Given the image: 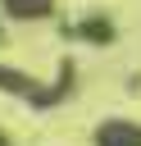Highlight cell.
<instances>
[{
    "label": "cell",
    "mask_w": 141,
    "mask_h": 146,
    "mask_svg": "<svg viewBox=\"0 0 141 146\" xmlns=\"http://www.w3.org/2000/svg\"><path fill=\"white\" fill-rule=\"evenodd\" d=\"M68 82H73V73H68V68H64V73H59V82H50V87H41V82H32V78H23V73L0 68V87H5V91H14L18 100H32V105H55V100L68 91Z\"/></svg>",
    "instance_id": "cell-1"
},
{
    "label": "cell",
    "mask_w": 141,
    "mask_h": 146,
    "mask_svg": "<svg viewBox=\"0 0 141 146\" xmlns=\"http://www.w3.org/2000/svg\"><path fill=\"white\" fill-rule=\"evenodd\" d=\"M96 146H141V123L109 119V123L96 128Z\"/></svg>",
    "instance_id": "cell-2"
},
{
    "label": "cell",
    "mask_w": 141,
    "mask_h": 146,
    "mask_svg": "<svg viewBox=\"0 0 141 146\" xmlns=\"http://www.w3.org/2000/svg\"><path fill=\"white\" fill-rule=\"evenodd\" d=\"M55 9V0H5V14L14 18H45Z\"/></svg>",
    "instance_id": "cell-3"
},
{
    "label": "cell",
    "mask_w": 141,
    "mask_h": 146,
    "mask_svg": "<svg viewBox=\"0 0 141 146\" xmlns=\"http://www.w3.org/2000/svg\"><path fill=\"white\" fill-rule=\"evenodd\" d=\"M0 146H9V141H5V137H0Z\"/></svg>",
    "instance_id": "cell-4"
}]
</instances>
